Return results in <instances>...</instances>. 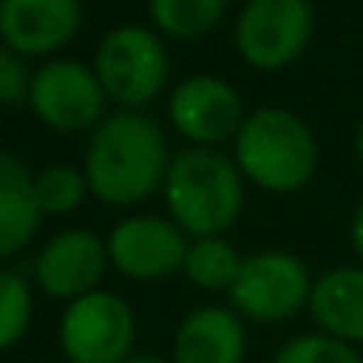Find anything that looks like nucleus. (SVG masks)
<instances>
[{
	"label": "nucleus",
	"instance_id": "f257e3e1",
	"mask_svg": "<svg viewBox=\"0 0 363 363\" xmlns=\"http://www.w3.org/2000/svg\"><path fill=\"white\" fill-rule=\"evenodd\" d=\"M171 158L167 135L155 119L142 110H119L90 132L81 171L94 199L129 209L164 190Z\"/></svg>",
	"mask_w": 363,
	"mask_h": 363
},
{
	"label": "nucleus",
	"instance_id": "f03ea898",
	"mask_svg": "<svg viewBox=\"0 0 363 363\" xmlns=\"http://www.w3.org/2000/svg\"><path fill=\"white\" fill-rule=\"evenodd\" d=\"M245 184L238 164L222 148H184L171 158L164 177L167 216L186 238L225 235L245 209Z\"/></svg>",
	"mask_w": 363,
	"mask_h": 363
},
{
	"label": "nucleus",
	"instance_id": "7ed1b4c3",
	"mask_svg": "<svg viewBox=\"0 0 363 363\" xmlns=\"http://www.w3.org/2000/svg\"><path fill=\"white\" fill-rule=\"evenodd\" d=\"M232 158L241 177L264 193H299L315 177L318 142L308 123L283 106L247 113L232 142Z\"/></svg>",
	"mask_w": 363,
	"mask_h": 363
},
{
	"label": "nucleus",
	"instance_id": "20e7f679",
	"mask_svg": "<svg viewBox=\"0 0 363 363\" xmlns=\"http://www.w3.org/2000/svg\"><path fill=\"white\" fill-rule=\"evenodd\" d=\"M94 71L106 100L119 110H142L171 81V55L155 26L125 23L100 39Z\"/></svg>",
	"mask_w": 363,
	"mask_h": 363
},
{
	"label": "nucleus",
	"instance_id": "39448f33",
	"mask_svg": "<svg viewBox=\"0 0 363 363\" xmlns=\"http://www.w3.org/2000/svg\"><path fill=\"white\" fill-rule=\"evenodd\" d=\"M312 283L315 280L299 254L270 247V251L247 254L241 261L238 277L228 289V299L241 318L277 325L289 322L302 308H308Z\"/></svg>",
	"mask_w": 363,
	"mask_h": 363
},
{
	"label": "nucleus",
	"instance_id": "423d86ee",
	"mask_svg": "<svg viewBox=\"0 0 363 363\" xmlns=\"http://www.w3.org/2000/svg\"><path fill=\"white\" fill-rule=\"evenodd\" d=\"M58 344L71 363H123L135 344V312L119 293L100 286L65 306Z\"/></svg>",
	"mask_w": 363,
	"mask_h": 363
},
{
	"label": "nucleus",
	"instance_id": "0eeeda50",
	"mask_svg": "<svg viewBox=\"0 0 363 363\" xmlns=\"http://www.w3.org/2000/svg\"><path fill=\"white\" fill-rule=\"evenodd\" d=\"M315 29L308 0H247L235 20V48L257 71H280L299 62Z\"/></svg>",
	"mask_w": 363,
	"mask_h": 363
},
{
	"label": "nucleus",
	"instance_id": "6e6552de",
	"mask_svg": "<svg viewBox=\"0 0 363 363\" xmlns=\"http://www.w3.org/2000/svg\"><path fill=\"white\" fill-rule=\"evenodd\" d=\"M29 110L45 129L62 135L94 132L106 119V94L96 81L94 65L74 58H48L33 74Z\"/></svg>",
	"mask_w": 363,
	"mask_h": 363
},
{
	"label": "nucleus",
	"instance_id": "1a4fd4ad",
	"mask_svg": "<svg viewBox=\"0 0 363 363\" xmlns=\"http://www.w3.org/2000/svg\"><path fill=\"white\" fill-rule=\"evenodd\" d=\"M186 247H190V238L184 235V228L171 216L155 213H129L106 235L110 267L138 283L184 274Z\"/></svg>",
	"mask_w": 363,
	"mask_h": 363
},
{
	"label": "nucleus",
	"instance_id": "9d476101",
	"mask_svg": "<svg viewBox=\"0 0 363 363\" xmlns=\"http://www.w3.org/2000/svg\"><path fill=\"white\" fill-rule=\"evenodd\" d=\"M167 119L193 148H222L225 142H235L247 113L241 94L228 81L216 74H190L174 87Z\"/></svg>",
	"mask_w": 363,
	"mask_h": 363
},
{
	"label": "nucleus",
	"instance_id": "9b49d317",
	"mask_svg": "<svg viewBox=\"0 0 363 363\" xmlns=\"http://www.w3.org/2000/svg\"><path fill=\"white\" fill-rule=\"evenodd\" d=\"M106 270H110L106 241L90 228L71 225L55 232L42 245V251L35 254L33 277L42 293L68 306V302L100 289Z\"/></svg>",
	"mask_w": 363,
	"mask_h": 363
},
{
	"label": "nucleus",
	"instance_id": "f8f14e48",
	"mask_svg": "<svg viewBox=\"0 0 363 363\" xmlns=\"http://www.w3.org/2000/svg\"><path fill=\"white\" fill-rule=\"evenodd\" d=\"M81 0H0V45L23 58H55L81 33Z\"/></svg>",
	"mask_w": 363,
	"mask_h": 363
},
{
	"label": "nucleus",
	"instance_id": "ddd939ff",
	"mask_svg": "<svg viewBox=\"0 0 363 363\" xmlns=\"http://www.w3.org/2000/svg\"><path fill=\"white\" fill-rule=\"evenodd\" d=\"M245 318L232 306H196L174 331V363H245Z\"/></svg>",
	"mask_w": 363,
	"mask_h": 363
},
{
	"label": "nucleus",
	"instance_id": "4468645a",
	"mask_svg": "<svg viewBox=\"0 0 363 363\" xmlns=\"http://www.w3.org/2000/svg\"><path fill=\"white\" fill-rule=\"evenodd\" d=\"M308 315L322 335L344 344H363V264L325 270L312 283Z\"/></svg>",
	"mask_w": 363,
	"mask_h": 363
},
{
	"label": "nucleus",
	"instance_id": "2eb2a0df",
	"mask_svg": "<svg viewBox=\"0 0 363 363\" xmlns=\"http://www.w3.org/2000/svg\"><path fill=\"white\" fill-rule=\"evenodd\" d=\"M35 174L10 151H0V261L16 257L42 228Z\"/></svg>",
	"mask_w": 363,
	"mask_h": 363
},
{
	"label": "nucleus",
	"instance_id": "dca6fc26",
	"mask_svg": "<svg viewBox=\"0 0 363 363\" xmlns=\"http://www.w3.org/2000/svg\"><path fill=\"white\" fill-rule=\"evenodd\" d=\"M228 0H148L151 26L177 42L209 35L225 20Z\"/></svg>",
	"mask_w": 363,
	"mask_h": 363
},
{
	"label": "nucleus",
	"instance_id": "f3484780",
	"mask_svg": "<svg viewBox=\"0 0 363 363\" xmlns=\"http://www.w3.org/2000/svg\"><path fill=\"white\" fill-rule=\"evenodd\" d=\"M238 247L225 238V235H213V238H190L184 257V277L196 289L206 293H228L241 270Z\"/></svg>",
	"mask_w": 363,
	"mask_h": 363
},
{
	"label": "nucleus",
	"instance_id": "a211bd4d",
	"mask_svg": "<svg viewBox=\"0 0 363 363\" xmlns=\"http://www.w3.org/2000/svg\"><path fill=\"white\" fill-rule=\"evenodd\" d=\"M90 196L87 177L81 167L52 164L35 174V199H39L42 216H71Z\"/></svg>",
	"mask_w": 363,
	"mask_h": 363
},
{
	"label": "nucleus",
	"instance_id": "6ab92c4d",
	"mask_svg": "<svg viewBox=\"0 0 363 363\" xmlns=\"http://www.w3.org/2000/svg\"><path fill=\"white\" fill-rule=\"evenodd\" d=\"M33 322V286L16 270L0 267V350L23 341Z\"/></svg>",
	"mask_w": 363,
	"mask_h": 363
},
{
	"label": "nucleus",
	"instance_id": "aec40b11",
	"mask_svg": "<svg viewBox=\"0 0 363 363\" xmlns=\"http://www.w3.org/2000/svg\"><path fill=\"white\" fill-rule=\"evenodd\" d=\"M274 363H363L354 344H344L331 335H299L277 350Z\"/></svg>",
	"mask_w": 363,
	"mask_h": 363
},
{
	"label": "nucleus",
	"instance_id": "412c9836",
	"mask_svg": "<svg viewBox=\"0 0 363 363\" xmlns=\"http://www.w3.org/2000/svg\"><path fill=\"white\" fill-rule=\"evenodd\" d=\"M29 58L16 55L13 48L0 45V110H20L29 106V90H33Z\"/></svg>",
	"mask_w": 363,
	"mask_h": 363
},
{
	"label": "nucleus",
	"instance_id": "4be33fe9",
	"mask_svg": "<svg viewBox=\"0 0 363 363\" xmlns=\"http://www.w3.org/2000/svg\"><path fill=\"white\" fill-rule=\"evenodd\" d=\"M350 247H354V254L363 264V203L357 206L354 216H350Z\"/></svg>",
	"mask_w": 363,
	"mask_h": 363
},
{
	"label": "nucleus",
	"instance_id": "5701e85b",
	"mask_svg": "<svg viewBox=\"0 0 363 363\" xmlns=\"http://www.w3.org/2000/svg\"><path fill=\"white\" fill-rule=\"evenodd\" d=\"M123 363H174L171 357H155V354H132L129 360H123Z\"/></svg>",
	"mask_w": 363,
	"mask_h": 363
},
{
	"label": "nucleus",
	"instance_id": "b1692460",
	"mask_svg": "<svg viewBox=\"0 0 363 363\" xmlns=\"http://www.w3.org/2000/svg\"><path fill=\"white\" fill-rule=\"evenodd\" d=\"M357 161H360V167H363V119H360V125H357Z\"/></svg>",
	"mask_w": 363,
	"mask_h": 363
},
{
	"label": "nucleus",
	"instance_id": "393cba45",
	"mask_svg": "<svg viewBox=\"0 0 363 363\" xmlns=\"http://www.w3.org/2000/svg\"><path fill=\"white\" fill-rule=\"evenodd\" d=\"M357 350H360V360H363V344H360V347H357Z\"/></svg>",
	"mask_w": 363,
	"mask_h": 363
}]
</instances>
